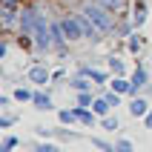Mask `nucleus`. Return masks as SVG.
<instances>
[{"mask_svg": "<svg viewBox=\"0 0 152 152\" xmlns=\"http://www.w3.org/2000/svg\"><path fill=\"white\" fill-rule=\"evenodd\" d=\"M83 15L89 17V20H92V23L98 26V29H101L103 34H109L112 29H115V17H112V9L101 6V3H95V0L83 6Z\"/></svg>", "mask_w": 152, "mask_h": 152, "instance_id": "obj_1", "label": "nucleus"}, {"mask_svg": "<svg viewBox=\"0 0 152 152\" xmlns=\"http://www.w3.org/2000/svg\"><path fill=\"white\" fill-rule=\"evenodd\" d=\"M20 12H23V3L20 0H0V26L3 29H12L20 20Z\"/></svg>", "mask_w": 152, "mask_h": 152, "instance_id": "obj_2", "label": "nucleus"}, {"mask_svg": "<svg viewBox=\"0 0 152 152\" xmlns=\"http://www.w3.org/2000/svg\"><path fill=\"white\" fill-rule=\"evenodd\" d=\"M60 29H63V34H66V40H69V43L83 40V26H80V17H77V15L60 17Z\"/></svg>", "mask_w": 152, "mask_h": 152, "instance_id": "obj_3", "label": "nucleus"}, {"mask_svg": "<svg viewBox=\"0 0 152 152\" xmlns=\"http://www.w3.org/2000/svg\"><path fill=\"white\" fill-rule=\"evenodd\" d=\"M149 77H152L149 66L138 63V66H135V72H132V77H129V80H132V92H129V95H138V92H141V89L146 86V80H149Z\"/></svg>", "mask_w": 152, "mask_h": 152, "instance_id": "obj_4", "label": "nucleus"}, {"mask_svg": "<svg viewBox=\"0 0 152 152\" xmlns=\"http://www.w3.org/2000/svg\"><path fill=\"white\" fill-rule=\"evenodd\" d=\"M26 77H29V83H37V86H46L52 80V72L43 63H34V66H29V72H26Z\"/></svg>", "mask_w": 152, "mask_h": 152, "instance_id": "obj_5", "label": "nucleus"}, {"mask_svg": "<svg viewBox=\"0 0 152 152\" xmlns=\"http://www.w3.org/2000/svg\"><path fill=\"white\" fill-rule=\"evenodd\" d=\"M146 17H149V3L146 0H135L132 3V23H135V29H141L146 23Z\"/></svg>", "mask_w": 152, "mask_h": 152, "instance_id": "obj_6", "label": "nucleus"}, {"mask_svg": "<svg viewBox=\"0 0 152 152\" xmlns=\"http://www.w3.org/2000/svg\"><path fill=\"white\" fill-rule=\"evenodd\" d=\"M37 135L40 138H60V141H77V132H69V129H49V126H37Z\"/></svg>", "mask_w": 152, "mask_h": 152, "instance_id": "obj_7", "label": "nucleus"}, {"mask_svg": "<svg viewBox=\"0 0 152 152\" xmlns=\"http://www.w3.org/2000/svg\"><path fill=\"white\" fill-rule=\"evenodd\" d=\"M152 106L149 103H146V98H132V101H129V115H132V118H146V112H149Z\"/></svg>", "mask_w": 152, "mask_h": 152, "instance_id": "obj_8", "label": "nucleus"}, {"mask_svg": "<svg viewBox=\"0 0 152 152\" xmlns=\"http://www.w3.org/2000/svg\"><path fill=\"white\" fill-rule=\"evenodd\" d=\"M77 72H80V75H86V77H92V83L95 86H101V83H106V80H109V75H106V72H101V69H92V66H77Z\"/></svg>", "mask_w": 152, "mask_h": 152, "instance_id": "obj_9", "label": "nucleus"}, {"mask_svg": "<svg viewBox=\"0 0 152 152\" xmlns=\"http://www.w3.org/2000/svg\"><path fill=\"white\" fill-rule=\"evenodd\" d=\"M69 86H72L75 92H92L95 83H92V77H86V75H80V72H77V75L69 80Z\"/></svg>", "mask_w": 152, "mask_h": 152, "instance_id": "obj_10", "label": "nucleus"}, {"mask_svg": "<svg viewBox=\"0 0 152 152\" xmlns=\"http://www.w3.org/2000/svg\"><path fill=\"white\" fill-rule=\"evenodd\" d=\"M109 89H115L118 95H129V92H132V80H126L124 75H115L109 80Z\"/></svg>", "mask_w": 152, "mask_h": 152, "instance_id": "obj_11", "label": "nucleus"}, {"mask_svg": "<svg viewBox=\"0 0 152 152\" xmlns=\"http://www.w3.org/2000/svg\"><path fill=\"white\" fill-rule=\"evenodd\" d=\"M77 118H80V126H95L98 124V115L89 106H77Z\"/></svg>", "mask_w": 152, "mask_h": 152, "instance_id": "obj_12", "label": "nucleus"}, {"mask_svg": "<svg viewBox=\"0 0 152 152\" xmlns=\"http://www.w3.org/2000/svg\"><path fill=\"white\" fill-rule=\"evenodd\" d=\"M32 106H34V109H40V112H49V109H52V95H46V92H34Z\"/></svg>", "mask_w": 152, "mask_h": 152, "instance_id": "obj_13", "label": "nucleus"}, {"mask_svg": "<svg viewBox=\"0 0 152 152\" xmlns=\"http://www.w3.org/2000/svg\"><path fill=\"white\" fill-rule=\"evenodd\" d=\"M58 118H60V124H63V126L80 124V118H77V106H75V109H60V112H58Z\"/></svg>", "mask_w": 152, "mask_h": 152, "instance_id": "obj_14", "label": "nucleus"}, {"mask_svg": "<svg viewBox=\"0 0 152 152\" xmlns=\"http://www.w3.org/2000/svg\"><path fill=\"white\" fill-rule=\"evenodd\" d=\"M92 109H95V115H101V118H103V115H109V112H112V106H109V101L101 95V98H95Z\"/></svg>", "mask_w": 152, "mask_h": 152, "instance_id": "obj_15", "label": "nucleus"}, {"mask_svg": "<svg viewBox=\"0 0 152 152\" xmlns=\"http://www.w3.org/2000/svg\"><path fill=\"white\" fill-rule=\"evenodd\" d=\"M32 98H34L32 89H26V86H17V89H15V101H20V103L29 101V103H32Z\"/></svg>", "mask_w": 152, "mask_h": 152, "instance_id": "obj_16", "label": "nucleus"}, {"mask_svg": "<svg viewBox=\"0 0 152 152\" xmlns=\"http://www.w3.org/2000/svg\"><path fill=\"white\" fill-rule=\"evenodd\" d=\"M109 72H112V75H126L124 60H121V58H109Z\"/></svg>", "mask_w": 152, "mask_h": 152, "instance_id": "obj_17", "label": "nucleus"}, {"mask_svg": "<svg viewBox=\"0 0 152 152\" xmlns=\"http://www.w3.org/2000/svg\"><path fill=\"white\" fill-rule=\"evenodd\" d=\"M115 152H135V144L129 138H118L115 141Z\"/></svg>", "mask_w": 152, "mask_h": 152, "instance_id": "obj_18", "label": "nucleus"}, {"mask_svg": "<svg viewBox=\"0 0 152 152\" xmlns=\"http://www.w3.org/2000/svg\"><path fill=\"white\" fill-rule=\"evenodd\" d=\"M101 126L106 129V132H115V129H118V118H115V115H103V118H101Z\"/></svg>", "mask_w": 152, "mask_h": 152, "instance_id": "obj_19", "label": "nucleus"}, {"mask_svg": "<svg viewBox=\"0 0 152 152\" xmlns=\"http://www.w3.org/2000/svg\"><path fill=\"white\" fill-rule=\"evenodd\" d=\"M75 103H77V106H89V109H92V103H95V98H92V92H77V98H75Z\"/></svg>", "mask_w": 152, "mask_h": 152, "instance_id": "obj_20", "label": "nucleus"}, {"mask_svg": "<svg viewBox=\"0 0 152 152\" xmlns=\"http://www.w3.org/2000/svg\"><path fill=\"white\" fill-rule=\"evenodd\" d=\"M17 144H20V141H17L15 135H6L3 141H0V152H12V149H15Z\"/></svg>", "mask_w": 152, "mask_h": 152, "instance_id": "obj_21", "label": "nucleus"}, {"mask_svg": "<svg viewBox=\"0 0 152 152\" xmlns=\"http://www.w3.org/2000/svg\"><path fill=\"white\" fill-rule=\"evenodd\" d=\"M92 146L101 149V152H115V144H106L103 138H92Z\"/></svg>", "mask_w": 152, "mask_h": 152, "instance_id": "obj_22", "label": "nucleus"}, {"mask_svg": "<svg viewBox=\"0 0 152 152\" xmlns=\"http://www.w3.org/2000/svg\"><path fill=\"white\" fill-rule=\"evenodd\" d=\"M95 3H101V6L112 9V12H121L124 9V0H95Z\"/></svg>", "mask_w": 152, "mask_h": 152, "instance_id": "obj_23", "label": "nucleus"}, {"mask_svg": "<svg viewBox=\"0 0 152 152\" xmlns=\"http://www.w3.org/2000/svg\"><path fill=\"white\" fill-rule=\"evenodd\" d=\"M34 152H60V146H58V144H49V141H43V144L34 146Z\"/></svg>", "mask_w": 152, "mask_h": 152, "instance_id": "obj_24", "label": "nucleus"}, {"mask_svg": "<svg viewBox=\"0 0 152 152\" xmlns=\"http://www.w3.org/2000/svg\"><path fill=\"white\" fill-rule=\"evenodd\" d=\"M126 46H129V52H141V37H138V34H129V40H126Z\"/></svg>", "mask_w": 152, "mask_h": 152, "instance_id": "obj_25", "label": "nucleus"}, {"mask_svg": "<svg viewBox=\"0 0 152 152\" xmlns=\"http://www.w3.org/2000/svg\"><path fill=\"white\" fill-rule=\"evenodd\" d=\"M103 98H106V101H109V106H112V109H115V106H121V95L115 92V89H109V92L103 95Z\"/></svg>", "mask_w": 152, "mask_h": 152, "instance_id": "obj_26", "label": "nucleus"}, {"mask_svg": "<svg viewBox=\"0 0 152 152\" xmlns=\"http://www.w3.org/2000/svg\"><path fill=\"white\" fill-rule=\"evenodd\" d=\"M15 121H17V115H12V112H6V115L0 118V129H9L12 124H15Z\"/></svg>", "mask_w": 152, "mask_h": 152, "instance_id": "obj_27", "label": "nucleus"}, {"mask_svg": "<svg viewBox=\"0 0 152 152\" xmlns=\"http://www.w3.org/2000/svg\"><path fill=\"white\" fill-rule=\"evenodd\" d=\"M9 103H12V98L9 95H0V109H9Z\"/></svg>", "mask_w": 152, "mask_h": 152, "instance_id": "obj_28", "label": "nucleus"}, {"mask_svg": "<svg viewBox=\"0 0 152 152\" xmlns=\"http://www.w3.org/2000/svg\"><path fill=\"white\" fill-rule=\"evenodd\" d=\"M144 124H146V129H152V109L146 112V118H144Z\"/></svg>", "mask_w": 152, "mask_h": 152, "instance_id": "obj_29", "label": "nucleus"}, {"mask_svg": "<svg viewBox=\"0 0 152 152\" xmlns=\"http://www.w3.org/2000/svg\"><path fill=\"white\" fill-rule=\"evenodd\" d=\"M149 72H152V60H149Z\"/></svg>", "mask_w": 152, "mask_h": 152, "instance_id": "obj_30", "label": "nucleus"}]
</instances>
